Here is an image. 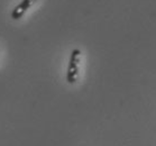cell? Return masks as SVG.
<instances>
[{"instance_id":"obj_1","label":"cell","mask_w":156,"mask_h":146,"mask_svg":"<svg viewBox=\"0 0 156 146\" xmlns=\"http://www.w3.org/2000/svg\"><path fill=\"white\" fill-rule=\"evenodd\" d=\"M81 60V52L79 50H73L70 57V63L68 69V82L75 83L79 75V64Z\"/></svg>"},{"instance_id":"obj_2","label":"cell","mask_w":156,"mask_h":146,"mask_svg":"<svg viewBox=\"0 0 156 146\" xmlns=\"http://www.w3.org/2000/svg\"><path fill=\"white\" fill-rule=\"evenodd\" d=\"M37 0H21V2L19 5H17L16 7H15V9L12 10V12H11V18L12 19H19V18H21L23 16H24V14H25L26 11L28 10L29 8L32 7L33 5L35 4Z\"/></svg>"}]
</instances>
